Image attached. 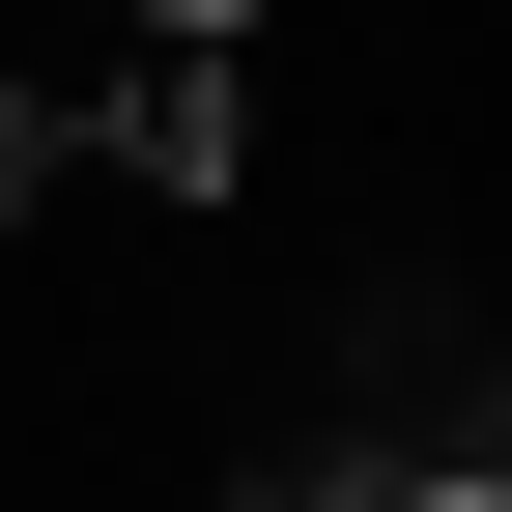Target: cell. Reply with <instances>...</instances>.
I'll use <instances>...</instances> for the list:
<instances>
[{
  "label": "cell",
  "instance_id": "6da1fadb",
  "mask_svg": "<svg viewBox=\"0 0 512 512\" xmlns=\"http://www.w3.org/2000/svg\"><path fill=\"white\" fill-rule=\"evenodd\" d=\"M114 171H143V200H228V171H256L228 57H143V86H114Z\"/></svg>",
  "mask_w": 512,
  "mask_h": 512
},
{
  "label": "cell",
  "instance_id": "7a4b0ae2",
  "mask_svg": "<svg viewBox=\"0 0 512 512\" xmlns=\"http://www.w3.org/2000/svg\"><path fill=\"white\" fill-rule=\"evenodd\" d=\"M342 512H512V456H399V484H342Z\"/></svg>",
  "mask_w": 512,
  "mask_h": 512
},
{
  "label": "cell",
  "instance_id": "3957f363",
  "mask_svg": "<svg viewBox=\"0 0 512 512\" xmlns=\"http://www.w3.org/2000/svg\"><path fill=\"white\" fill-rule=\"evenodd\" d=\"M57 200V114H29V57H0V228H29Z\"/></svg>",
  "mask_w": 512,
  "mask_h": 512
},
{
  "label": "cell",
  "instance_id": "277c9868",
  "mask_svg": "<svg viewBox=\"0 0 512 512\" xmlns=\"http://www.w3.org/2000/svg\"><path fill=\"white\" fill-rule=\"evenodd\" d=\"M228 29H256V0H143V57H228Z\"/></svg>",
  "mask_w": 512,
  "mask_h": 512
},
{
  "label": "cell",
  "instance_id": "5b68a950",
  "mask_svg": "<svg viewBox=\"0 0 512 512\" xmlns=\"http://www.w3.org/2000/svg\"><path fill=\"white\" fill-rule=\"evenodd\" d=\"M228 512H313V484H228Z\"/></svg>",
  "mask_w": 512,
  "mask_h": 512
}]
</instances>
